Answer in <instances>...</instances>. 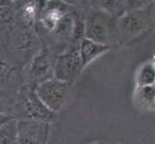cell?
Here are the masks:
<instances>
[{"instance_id":"1","label":"cell","mask_w":155,"mask_h":144,"mask_svg":"<svg viewBox=\"0 0 155 144\" xmlns=\"http://www.w3.org/2000/svg\"><path fill=\"white\" fill-rule=\"evenodd\" d=\"M84 17L85 38L109 46L120 43L119 18L94 6H84Z\"/></svg>"},{"instance_id":"2","label":"cell","mask_w":155,"mask_h":144,"mask_svg":"<svg viewBox=\"0 0 155 144\" xmlns=\"http://www.w3.org/2000/svg\"><path fill=\"white\" fill-rule=\"evenodd\" d=\"M153 4L126 12L119 18L120 43L131 42L152 27L154 23Z\"/></svg>"},{"instance_id":"3","label":"cell","mask_w":155,"mask_h":144,"mask_svg":"<svg viewBox=\"0 0 155 144\" xmlns=\"http://www.w3.org/2000/svg\"><path fill=\"white\" fill-rule=\"evenodd\" d=\"M15 109L17 110V115L22 117V119L51 123L57 116V113L51 110L39 97L35 87L29 84L22 87L18 91Z\"/></svg>"},{"instance_id":"4","label":"cell","mask_w":155,"mask_h":144,"mask_svg":"<svg viewBox=\"0 0 155 144\" xmlns=\"http://www.w3.org/2000/svg\"><path fill=\"white\" fill-rule=\"evenodd\" d=\"M71 86V82L53 77L40 83L35 89L42 102L54 113H58L66 105Z\"/></svg>"},{"instance_id":"5","label":"cell","mask_w":155,"mask_h":144,"mask_svg":"<svg viewBox=\"0 0 155 144\" xmlns=\"http://www.w3.org/2000/svg\"><path fill=\"white\" fill-rule=\"evenodd\" d=\"M57 55L48 46L44 45L32 57L29 63L28 84L37 87L40 83L54 77V67Z\"/></svg>"},{"instance_id":"6","label":"cell","mask_w":155,"mask_h":144,"mask_svg":"<svg viewBox=\"0 0 155 144\" xmlns=\"http://www.w3.org/2000/svg\"><path fill=\"white\" fill-rule=\"evenodd\" d=\"M84 68L79 52V46L71 45L68 49L58 54L55 61L54 77L63 81L75 80Z\"/></svg>"},{"instance_id":"7","label":"cell","mask_w":155,"mask_h":144,"mask_svg":"<svg viewBox=\"0 0 155 144\" xmlns=\"http://www.w3.org/2000/svg\"><path fill=\"white\" fill-rule=\"evenodd\" d=\"M74 6L68 5L61 0H48L42 11L39 24L37 25L36 31L50 33L55 30L57 26L64 20L67 15L72 12Z\"/></svg>"},{"instance_id":"8","label":"cell","mask_w":155,"mask_h":144,"mask_svg":"<svg viewBox=\"0 0 155 144\" xmlns=\"http://www.w3.org/2000/svg\"><path fill=\"white\" fill-rule=\"evenodd\" d=\"M49 122L20 119L18 120V143H46L49 138Z\"/></svg>"},{"instance_id":"9","label":"cell","mask_w":155,"mask_h":144,"mask_svg":"<svg viewBox=\"0 0 155 144\" xmlns=\"http://www.w3.org/2000/svg\"><path fill=\"white\" fill-rule=\"evenodd\" d=\"M47 0H18L15 2L17 22L35 29L39 24Z\"/></svg>"},{"instance_id":"10","label":"cell","mask_w":155,"mask_h":144,"mask_svg":"<svg viewBox=\"0 0 155 144\" xmlns=\"http://www.w3.org/2000/svg\"><path fill=\"white\" fill-rule=\"evenodd\" d=\"M110 47L111 46L109 45L99 43L88 38H84L79 45V52L84 67H86L95 59L106 53L110 49Z\"/></svg>"},{"instance_id":"11","label":"cell","mask_w":155,"mask_h":144,"mask_svg":"<svg viewBox=\"0 0 155 144\" xmlns=\"http://www.w3.org/2000/svg\"><path fill=\"white\" fill-rule=\"evenodd\" d=\"M18 120L15 116L3 118L1 117V128H0V143L12 144L18 143Z\"/></svg>"},{"instance_id":"12","label":"cell","mask_w":155,"mask_h":144,"mask_svg":"<svg viewBox=\"0 0 155 144\" xmlns=\"http://www.w3.org/2000/svg\"><path fill=\"white\" fill-rule=\"evenodd\" d=\"M84 5L100 8L117 18H120L127 12L124 0H85Z\"/></svg>"},{"instance_id":"13","label":"cell","mask_w":155,"mask_h":144,"mask_svg":"<svg viewBox=\"0 0 155 144\" xmlns=\"http://www.w3.org/2000/svg\"><path fill=\"white\" fill-rule=\"evenodd\" d=\"M135 102L140 109L143 110L152 109L155 102L154 85L137 87V90L135 92Z\"/></svg>"},{"instance_id":"14","label":"cell","mask_w":155,"mask_h":144,"mask_svg":"<svg viewBox=\"0 0 155 144\" xmlns=\"http://www.w3.org/2000/svg\"><path fill=\"white\" fill-rule=\"evenodd\" d=\"M155 83V67L152 62L145 63L141 66L137 75V87H143L154 85Z\"/></svg>"},{"instance_id":"15","label":"cell","mask_w":155,"mask_h":144,"mask_svg":"<svg viewBox=\"0 0 155 144\" xmlns=\"http://www.w3.org/2000/svg\"><path fill=\"white\" fill-rule=\"evenodd\" d=\"M124 1L125 3L127 12L152 4V0H124Z\"/></svg>"},{"instance_id":"16","label":"cell","mask_w":155,"mask_h":144,"mask_svg":"<svg viewBox=\"0 0 155 144\" xmlns=\"http://www.w3.org/2000/svg\"><path fill=\"white\" fill-rule=\"evenodd\" d=\"M61 1L65 2L68 5H71V6H74V7H79L84 5L85 0H61Z\"/></svg>"},{"instance_id":"17","label":"cell","mask_w":155,"mask_h":144,"mask_svg":"<svg viewBox=\"0 0 155 144\" xmlns=\"http://www.w3.org/2000/svg\"><path fill=\"white\" fill-rule=\"evenodd\" d=\"M152 65L154 66V67H155V55H154V57H153V59H152Z\"/></svg>"},{"instance_id":"18","label":"cell","mask_w":155,"mask_h":144,"mask_svg":"<svg viewBox=\"0 0 155 144\" xmlns=\"http://www.w3.org/2000/svg\"><path fill=\"white\" fill-rule=\"evenodd\" d=\"M152 110H155V102H154V105H153V108H152Z\"/></svg>"},{"instance_id":"19","label":"cell","mask_w":155,"mask_h":144,"mask_svg":"<svg viewBox=\"0 0 155 144\" xmlns=\"http://www.w3.org/2000/svg\"><path fill=\"white\" fill-rule=\"evenodd\" d=\"M13 1H15H15H18V0H13Z\"/></svg>"},{"instance_id":"20","label":"cell","mask_w":155,"mask_h":144,"mask_svg":"<svg viewBox=\"0 0 155 144\" xmlns=\"http://www.w3.org/2000/svg\"><path fill=\"white\" fill-rule=\"evenodd\" d=\"M154 86H155V83H154Z\"/></svg>"},{"instance_id":"21","label":"cell","mask_w":155,"mask_h":144,"mask_svg":"<svg viewBox=\"0 0 155 144\" xmlns=\"http://www.w3.org/2000/svg\"><path fill=\"white\" fill-rule=\"evenodd\" d=\"M47 1H48V0H47Z\"/></svg>"}]
</instances>
